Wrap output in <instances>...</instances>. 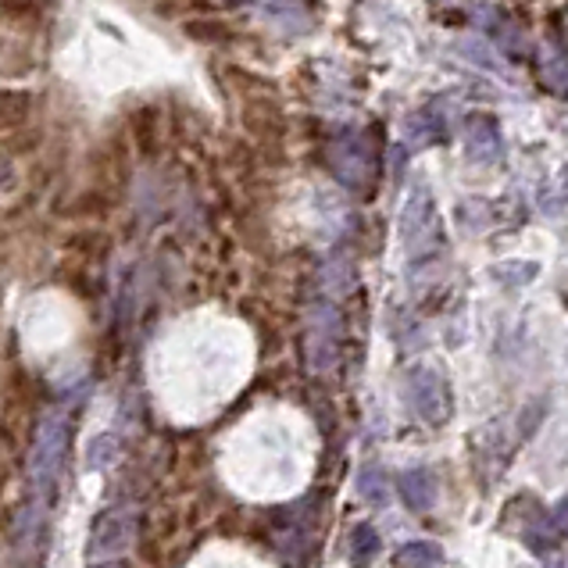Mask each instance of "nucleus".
<instances>
[{
  "label": "nucleus",
  "mask_w": 568,
  "mask_h": 568,
  "mask_svg": "<svg viewBox=\"0 0 568 568\" xmlns=\"http://www.w3.org/2000/svg\"><path fill=\"white\" fill-rule=\"evenodd\" d=\"M262 15L276 18L279 29H293V33H307L315 26L312 8H304V4H265Z\"/></svg>",
  "instance_id": "12"
},
{
  "label": "nucleus",
  "mask_w": 568,
  "mask_h": 568,
  "mask_svg": "<svg viewBox=\"0 0 568 568\" xmlns=\"http://www.w3.org/2000/svg\"><path fill=\"white\" fill-rule=\"evenodd\" d=\"M447 554L437 540H412L393 554V565L397 568H443Z\"/></svg>",
  "instance_id": "9"
},
{
  "label": "nucleus",
  "mask_w": 568,
  "mask_h": 568,
  "mask_svg": "<svg viewBox=\"0 0 568 568\" xmlns=\"http://www.w3.org/2000/svg\"><path fill=\"white\" fill-rule=\"evenodd\" d=\"M407 140L412 147H429V143H443V126H440V115L433 111H415L412 118H407Z\"/></svg>",
  "instance_id": "11"
},
{
  "label": "nucleus",
  "mask_w": 568,
  "mask_h": 568,
  "mask_svg": "<svg viewBox=\"0 0 568 568\" xmlns=\"http://www.w3.org/2000/svg\"><path fill=\"white\" fill-rule=\"evenodd\" d=\"M329 168L348 190H365L368 182H373L376 162L373 154H368L362 136H340V140L329 147Z\"/></svg>",
  "instance_id": "3"
},
{
  "label": "nucleus",
  "mask_w": 568,
  "mask_h": 568,
  "mask_svg": "<svg viewBox=\"0 0 568 568\" xmlns=\"http://www.w3.org/2000/svg\"><path fill=\"white\" fill-rule=\"evenodd\" d=\"M537 272L540 265L537 262H501V265H493L490 268V276L504 282V287H526V282H533L537 279Z\"/></svg>",
  "instance_id": "13"
},
{
  "label": "nucleus",
  "mask_w": 568,
  "mask_h": 568,
  "mask_svg": "<svg viewBox=\"0 0 568 568\" xmlns=\"http://www.w3.org/2000/svg\"><path fill=\"white\" fill-rule=\"evenodd\" d=\"M93 568H129L126 561H104V565H93Z\"/></svg>",
  "instance_id": "15"
},
{
  "label": "nucleus",
  "mask_w": 568,
  "mask_h": 568,
  "mask_svg": "<svg viewBox=\"0 0 568 568\" xmlns=\"http://www.w3.org/2000/svg\"><path fill=\"white\" fill-rule=\"evenodd\" d=\"M407 397H412L415 415L426 426H447L454 415V393L447 376L437 365H415L407 368Z\"/></svg>",
  "instance_id": "2"
},
{
  "label": "nucleus",
  "mask_w": 568,
  "mask_h": 568,
  "mask_svg": "<svg viewBox=\"0 0 568 568\" xmlns=\"http://www.w3.org/2000/svg\"><path fill=\"white\" fill-rule=\"evenodd\" d=\"M540 72H543V86H551L554 93H565V54L561 51H543Z\"/></svg>",
  "instance_id": "14"
},
{
  "label": "nucleus",
  "mask_w": 568,
  "mask_h": 568,
  "mask_svg": "<svg viewBox=\"0 0 568 568\" xmlns=\"http://www.w3.org/2000/svg\"><path fill=\"white\" fill-rule=\"evenodd\" d=\"M72 440V418L68 412H51L36 426V440L29 451V483H33V508H43L54 497V487L65 468V451Z\"/></svg>",
  "instance_id": "1"
},
{
  "label": "nucleus",
  "mask_w": 568,
  "mask_h": 568,
  "mask_svg": "<svg viewBox=\"0 0 568 568\" xmlns=\"http://www.w3.org/2000/svg\"><path fill=\"white\" fill-rule=\"evenodd\" d=\"M379 551H382V537H379V529L373 522H357L351 529V537H348V558H351V568H373L376 558H379Z\"/></svg>",
  "instance_id": "8"
},
{
  "label": "nucleus",
  "mask_w": 568,
  "mask_h": 568,
  "mask_svg": "<svg viewBox=\"0 0 568 568\" xmlns=\"http://www.w3.org/2000/svg\"><path fill=\"white\" fill-rule=\"evenodd\" d=\"M465 157L472 165H497L504 157V132L493 115H472L465 118Z\"/></svg>",
  "instance_id": "6"
},
{
  "label": "nucleus",
  "mask_w": 568,
  "mask_h": 568,
  "mask_svg": "<svg viewBox=\"0 0 568 568\" xmlns=\"http://www.w3.org/2000/svg\"><path fill=\"white\" fill-rule=\"evenodd\" d=\"M357 493H362V501L373 504V508H387L390 504V476L382 472L379 465H365L362 472H357Z\"/></svg>",
  "instance_id": "10"
},
{
  "label": "nucleus",
  "mask_w": 568,
  "mask_h": 568,
  "mask_svg": "<svg viewBox=\"0 0 568 568\" xmlns=\"http://www.w3.org/2000/svg\"><path fill=\"white\" fill-rule=\"evenodd\" d=\"M437 237V204L429 197L426 187H418L412 197H407L404 212H401V240L415 257L426 251Z\"/></svg>",
  "instance_id": "4"
},
{
  "label": "nucleus",
  "mask_w": 568,
  "mask_h": 568,
  "mask_svg": "<svg viewBox=\"0 0 568 568\" xmlns=\"http://www.w3.org/2000/svg\"><path fill=\"white\" fill-rule=\"evenodd\" d=\"M397 493H401V501L407 504V512H415V515L433 512L437 476L429 472V468H407V472L397 479Z\"/></svg>",
  "instance_id": "7"
},
{
  "label": "nucleus",
  "mask_w": 568,
  "mask_h": 568,
  "mask_svg": "<svg viewBox=\"0 0 568 568\" xmlns=\"http://www.w3.org/2000/svg\"><path fill=\"white\" fill-rule=\"evenodd\" d=\"M136 537V512L132 508H104L97 515L90 543H86V554L90 558H104V554H118L126 551Z\"/></svg>",
  "instance_id": "5"
}]
</instances>
